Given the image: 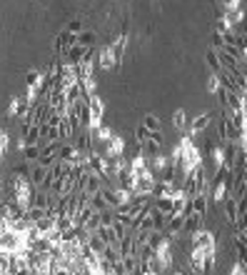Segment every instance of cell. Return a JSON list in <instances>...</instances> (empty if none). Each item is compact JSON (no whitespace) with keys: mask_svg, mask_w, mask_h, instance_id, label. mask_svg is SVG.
I'll use <instances>...</instances> for the list:
<instances>
[{"mask_svg":"<svg viewBox=\"0 0 247 275\" xmlns=\"http://www.w3.org/2000/svg\"><path fill=\"white\" fill-rule=\"evenodd\" d=\"M10 188H12V200L18 203L20 210H28L32 205V195H35V188L30 185L28 178H18V175H10Z\"/></svg>","mask_w":247,"mask_h":275,"instance_id":"1","label":"cell"},{"mask_svg":"<svg viewBox=\"0 0 247 275\" xmlns=\"http://www.w3.org/2000/svg\"><path fill=\"white\" fill-rule=\"evenodd\" d=\"M155 260L160 265V273H165V270L172 268V240H168L165 235H162L160 245L155 248Z\"/></svg>","mask_w":247,"mask_h":275,"instance_id":"2","label":"cell"},{"mask_svg":"<svg viewBox=\"0 0 247 275\" xmlns=\"http://www.w3.org/2000/svg\"><path fill=\"white\" fill-rule=\"evenodd\" d=\"M155 183H158V178L152 175V170H145L142 175L135 178V188H132V193H135V195H152Z\"/></svg>","mask_w":247,"mask_h":275,"instance_id":"3","label":"cell"},{"mask_svg":"<svg viewBox=\"0 0 247 275\" xmlns=\"http://www.w3.org/2000/svg\"><path fill=\"white\" fill-rule=\"evenodd\" d=\"M122 150H125V140H122V135H115V133L102 145V155L105 158H122Z\"/></svg>","mask_w":247,"mask_h":275,"instance_id":"4","label":"cell"},{"mask_svg":"<svg viewBox=\"0 0 247 275\" xmlns=\"http://www.w3.org/2000/svg\"><path fill=\"white\" fill-rule=\"evenodd\" d=\"M118 58H115V53L110 50V45H105V48H100L98 50V65L102 68V70H112V68H118Z\"/></svg>","mask_w":247,"mask_h":275,"instance_id":"5","label":"cell"},{"mask_svg":"<svg viewBox=\"0 0 247 275\" xmlns=\"http://www.w3.org/2000/svg\"><path fill=\"white\" fill-rule=\"evenodd\" d=\"M228 198H230V180L218 178V180H215V188H212V200H215L218 205H222Z\"/></svg>","mask_w":247,"mask_h":275,"instance_id":"6","label":"cell"},{"mask_svg":"<svg viewBox=\"0 0 247 275\" xmlns=\"http://www.w3.org/2000/svg\"><path fill=\"white\" fill-rule=\"evenodd\" d=\"M190 268H192V273H198V275L208 273V265H205V253H202L200 248H190Z\"/></svg>","mask_w":247,"mask_h":275,"instance_id":"7","label":"cell"},{"mask_svg":"<svg viewBox=\"0 0 247 275\" xmlns=\"http://www.w3.org/2000/svg\"><path fill=\"white\" fill-rule=\"evenodd\" d=\"M208 125H210V113H200V115H198V118L188 125V135H190V138H195V135H200Z\"/></svg>","mask_w":247,"mask_h":275,"instance_id":"8","label":"cell"},{"mask_svg":"<svg viewBox=\"0 0 247 275\" xmlns=\"http://www.w3.org/2000/svg\"><path fill=\"white\" fill-rule=\"evenodd\" d=\"M38 143H40V125H30V128H25V125H22L20 148H22V145H38Z\"/></svg>","mask_w":247,"mask_h":275,"instance_id":"9","label":"cell"},{"mask_svg":"<svg viewBox=\"0 0 247 275\" xmlns=\"http://www.w3.org/2000/svg\"><path fill=\"white\" fill-rule=\"evenodd\" d=\"M205 228V218H200V215H185V220H182V230L188 233V235H192V233H198V230H202Z\"/></svg>","mask_w":247,"mask_h":275,"instance_id":"10","label":"cell"},{"mask_svg":"<svg viewBox=\"0 0 247 275\" xmlns=\"http://www.w3.org/2000/svg\"><path fill=\"white\" fill-rule=\"evenodd\" d=\"M190 213L205 218L208 215V195H192L190 198Z\"/></svg>","mask_w":247,"mask_h":275,"instance_id":"11","label":"cell"},{"mask_svg":"<svg viewBox=\"0 0 247 275\" xmlns=\"http://www.w3.org/2000/svg\"><path fill=\"white\" fill-rule=\"evenodd\" d=\"M78 45V35H72V33H60V38H58V53H70L72 48Z\"/></svg>","mask_w":247,"mask_h":275,"instance_id":"12","label":"cell"},{"mask_svg":"<svg viewBox=\"0 0 247 275\" xmlns=\"http://www.w3.org/2000/svg\"><path fill=\"white\" fill-rule=\"evenodd\" d=\"M45 173H48L45 168H40L38 163H32V165H30V175H28L30 185H32V188H40V185H42V180H45Z\"/></svg>","mask_w":247,"mask_h":275,"instance_id":"13","label":"cell"},{"mask_svg":"<svg viewBox=\"0 0 247 275\" xmlns=\"http://www.w3.org/2000/svg\"><path fill=\"white\" fill-rule=\"evenodd\" d=\"M175 190H178V188H175L172 183H160V180H158V183H155V190H152V198H172Z\"/></svg>","mask_w":247,"mask_h":275,"instance_id":"14","label":"cell"},{"mask_svg":"<svg viewBox=\"0 0 247 275\" xmlns=\"http://www.w3.org/2000/svg\"><path fill=\"white\" fill-rule=\"evenodd\" d=\"M100 195H102V203H105L108 210H118V208H120V200H118V195H115L112 188H102Z\"/></svg>","mask_w":247,"mask_h":275,"instance_id":"15","label":"cell"},{"mask_svg":"<svg viewBox=\"0 0 247 275\" xmlns=\"http://www.w3.org/2000/svg\"><path fill=\"white\" fill-rule=\"evenodd\" d=\"M225 210H228V220L230 223H240V200L228 198L225 200Z\"/></svg>","mask_w":247,"mask_h":275,"instance_id":"16","label":"cell"},{"mask_svg":"<svg viewBox=\"0 0 247 275\" xmlns=\"http://www.w3.org/2000/svg\"><path fill=\"white\" fill-rule=\"evenodd\" d=\"M35 228H38V233H40V235H50V233H55V230H58V228H55V218H50V215L40 218V220L35 223Z\"/></svg>","mask_w":247,"mask_h":275,"instance_id":"17","label":"cell"},{"mask_svg":"<svg viewBox=\"0 0 247 275\" xmlns=\"http://www.w3.org/2000/svg\"><path fill=\"white\" fill-rule=\"evenodd\" d=\"M88 248H90V250H92L98 258H100V255L108 250V243H105V240H102V238L95 233V235H90V238H88Z\"/></svg>","mask_w":247,"mask_h":275,"instance_id":"18","label":"cell"},{"mask_svg":"<svg viewBox=\"0 0 247 275\" xmlns=\"http://www.w3.org/2000/svg\"><path fill=\"white\" fill-rule=\"evenodd\" d=\"M125 48H128V35L122 33V35H118L112 43H110V50L115 53V58L118 60H122V53H125Z\"/></svg>","mask_w":247,"mask_h":275,"instance_id":"19","label":"cell"},{"mask_svg":"<svg viewBox=\"0 0 247 275\" xmlns=\"http://www.w3.org/2000/svg\"><path fill=\"white\" fill-rule=\"evenodd\" d=\"M40 85H42V73H38V70H30V73L25 75V88H30V90H38V95H40Z\"/></svg>","mask_w":247,"mask_h":275,"instance_id":"20","label":"cell"},{"mask_svg":"<svg viewBox=\"0 0 247 275\" xmlns=\"http://www.w3.org/2000/svg\"><path fill=\"white\" fill-rule=\"evenodd\" d=\"M162 153V143H158V140H148V143H142V155L145 158H155V155H160Z\"/></svg>","mask_w":247,"mask_h":275,"instance_id":"21","label":"cell"},{"mask_svg":"<svg viewBox=\"0 0 247 275\" xmlns=\"http://www.w3.org/2000/svg\"><path fill=\"white\" fill-rule=\"evenodd\" d=\"M142 128H145V130H150V133H158V130L162 128V120H160L158 115L148 113V115L142 118Z\"/></svg>","mask_w":247,"mask_h":275,"instance_id":"22","label":"cell"},{"mask_svg":"<svg viewBox=\"0 0 247 275\" xmlns=\"http://www.w3.org/2000/svg\"><path fill=\"white\" fill-rule=\"evenodd\" d=\"M172 125H175V130H178V133H182V130L188 128V115H185V110H182V108H178V110L172 113Z\"/></svg>","mask_w":247,"mask_h":275,"instance_id":"23","label":"cell"},{"mask_svg":"<svg viewBox=\"0 0 247 275\" xmlns=\"http://www.w3.org/2000/svg\"><path fill=\"white\" fill-rule=\"evenodd\" d=\"M20 150H22V160L25 163H35L40 158V145H22Z\"/></svg>","mask_w":247,"mask_h":275,"instance_id":"24","label":"cell"},{"mask_svg":"<svg viewBox=\"0 0 247 275\" xmlns=\"http://www.w3.org/2000/svg\"><path fill=\"white\" fill-rule=\"evenodd\" d=\"M58 135L65 140V138H72L75 135V130H72V123H70V118L65 115L62 120H60V125H58Z\"/></svg>","mask_w":247,"mask_h":275,"instance_id":"25","label":"cell"},{"mask_svg":"<svg viewBox=\"0 0 247 275\" xmlns=\"http://www.w3.org/2000/svg\"><path fill=\"white\" fill-rule=\"evenodd\" d=\"M75 153H78V148H72V145H60V153H58V160H60V163H72V158H75Z\"/></svg>","mask_w":247,"mask_h":275,"instance_id":"26","label":"cell"},{"mask_svg":"<svg viewBox=\"0 0 247 275\" xmlns=\"http://www.w3.org/2000/svg\"><path fill=\"white\" fill-rule=\"evenodd\" d=\"M152 208H155V210H160L162 215H170V210H172V200H170V198H155Z\"/></svg>","mask_w":247,"mask_h":275,"instance_id":"27","label":"cell"},{"mask_svg":"<svg viewBox=\"0 0 247 275\" xmlns=\"http://www.w3.org/2000/svg\"><path fill=\"white\" fill-rule=\"evenodd\" d=\"M92 43H95V33L92 30H82L78 35V45L80 48H92Z\"/></svg>","mask_w":247,"mask_h":275,"instance_id":"28","label":"cell"},{"mask_svg":"<svg viewBox=\"0 0 247 275\" xmlns=\"http://www.w3.org/2000/svg\"><path fill=\"white\" fill-rule=\"evenodd\" d=\"M82 230H85L88 235H95V233L100 230V213H95V215H92V218L82 225Z\"/></svg>","mask_w":247,"mask_h":275,"instance_id":"29","label":"cell"},{"mask_svg":"<svg viewBox=\"0 0 247 275\" xmlns=\"http://www.w3.org/2000/svg\"><path fill=\"white\" fill-rule=\"evenodd\" d=\"M120 265H122V273L130 275V273H135V270L140 268V260H138V258H122Z\"/></svg>","mask_w":247,"mask_h":275,"instance_id":"30","label":"cell"},{"mask_svg":"<svg viewBox=\"0 0 247 275\" xmlns=\"http://www.w3.org/2000/svg\"><path fill=\"white\" fill-rule=\"evenodd\" d=\"M208 65L212 68V73H215V75L222 70V68H220V60H218V50H212V48L208 50Z\"/></svg>","mask_w":247,"mask_h":275,"instance_id":"31","label":"cell"},{"mask_svg":"<svg viewBox=\"0 0 247 275\" xmlns=\"http://www.w3.org/2000/svg\"><path fill=\"white\" fill-rule=\"evenodd\" d=\"M215 33H218V35H228V33H232V25H230L225 18H218V23H215Z\"/></svg>","mask_w":247,"mask_h":275,"instance_id":"32","label":"cell"},{"mask_svg":"<svg viewBox=\"0 0 247 275\" xmlns=\"http://www.w3.org/2000/svg\"><path fill=\"white\" fill-rule=\"evenodd\" d=\"M208 93H212V95H218V93H220V80H218V75H215V73L208 78Z\"/></svg>","mask_w":247,"mask_h":275,"instance_id":"33","label":"cell"},{"mask_svg":"<svg viewBox=\"0 0 247 275\" xmlns=\"http://www.w3.org/2000/svg\"><path fill=\"white\" fill-rule=\"evenodd\" d=\"M112 223H115V213H112V210L100 213V225H112Z\"/></svg>","mask_w":247,"mask_h":275,"instance_id":"34","label":"cell"},{"mask_svg":"<svg viewBox=\"0 0 247 275\" xmlns=\"http://www.w3.org/2000/svg\"><path fill=\"white\" fill-rule=\"evenodd\" d=\"M135 135H138V143H140V145H142V143H148V140H150V130H145V128H142V125H140V128H138V130H135Z\"/></svg>","mask_w":247,"mask_h":275,"instance_id":"35","label":"cell"},{"mask_svg":"<svg viewBox=\"0 0 247 275\" xmlns=\"http://www.w3.org/2000/svg\"><path fill=\"white\" fill-rule=\"evenodd\" d=\"M5 150H8V130L0 128V153L5 155Z\"/></svg>","mask_w":247,"mask_h":275,"instance_id":"36","label":"cell"},{"mask_svg":"<svg viewBox=\"0 0 247 275\" xmlns=\"http://www.w3.org/2000/svg\"><path fill=\"white\" fill-rule=\"evenodd\" d=\"M230 275H245V263H235V268H232Z\"/></svg>","mask_w":247,"mask_h":275,"instance_id":"37","label":"cell"},{"mask_svg":"<svg viewBox=\"0 0 247 275\" xmlns=\"http://www.w3.org/2000/svg\"><path fill=\"white\" fill-rule=\"evenodd\" d=\"M172 275H188V273H185V270H175Z\"/></svg>","mask_w":247,"mask_h":275,"instance_id":"38","label":"cell"},{"mask_svg":"<svg viewBox=\"0 0 247 275\" xmlns=\"http://www.w3.org/2000/svg\"><path fill=\"white\" fill-rule=\"evenodd\" d=\"M145 275H158V273H152V270H145Z\"/></svg>","mask_w":247,"mask_h":275,"instance_id":"39","label":"cell"}]
</instances>
